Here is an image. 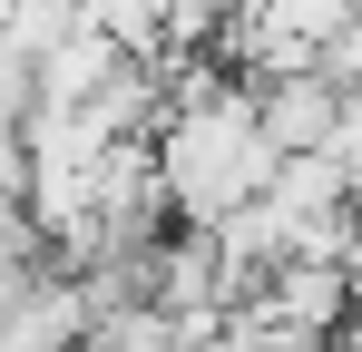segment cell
I'll list each match as a JSON object with an SVG mask.
<instances>
[{
  "mask_svg": "<svg viewBox=\"0 0 362 352\" xmlns=\"http://www.w3.org/2000/svg\"><path fill=\"white\" fill-rule=\"evenodd\" d=\"M274 147H264V127H255V88H216V98H196V108L167 117V137H157V176H167V216H186L196 235H216L235 206H255L264 186H274Z\"/></svg>",
  "mask_w": 362,
  "mask_h": 352,
  "instance_id": "6da1fadb",
  "label": "cell"
},
{
  "mask_svg": "<svg viewBox=\"0 0 362 352\" xmlns=\"http://www.w3.org/2000/svg\"><path fill=\"white\" fill-rule=\"evenodd\" d=\"M333 108H343V88H333L323 69L264 78V88H255V127H264L274 157H323V147H333Z\"/></svg>",
  "mask_w": 362,
  "mask_h": 352,
  "instance_id": "7a4b0ae2",
  "label": "cell"
},
{
  "mask_svg": "<svg viewBox=\"0 0 362 352\" xmlns=\"http://www.w3.org/2000/svg\"><path fill=\"white\" fill-rule=\"evenodd\" d=\"M127 69H137V59H127V49H108V40H98V30L78 20V30H69V40L40 59L30 78H40V108H98V98L118 88Z\"/></svg>",
  "mask_w": 362,
  "mask_h": 352,
  "instance_id": "3957f363",
  "label": "cell"
},
{
  "mask_svg": "<svg viewBox=\"0 0 362 352\" xmlns=\"http://www.w3.org/2000/svg\"><path fill=\"white\" fill-rule=\"evenodd\" d=\"M343 176H362V88H343V108H333V147H323Z\"/></svg>",
  "mask_w": 362,
  "mask_h": 352,
  "instance_id": "277c9868",
  "label": "cell"
},
{
  "mask_svg": "<svg viewBox=\"0 0 362 352\" xmlns=\"http://www.w3.org/2000/svg\"><path fill=\"white\" fill-rule=\"evenodd\" d=\"M323 78H333V88H362V10L343 20V40L323 49Z\"/></svg>",
  "mask_w": 362,
  "mask_h": 352,
  "instance_id": "5b68a950",
  "label": "cell"
},
{
  "mask_svg": "<svg viewBox=\"0 0 362 352\" xmlns=\"http://www.w3.org/2000/svg\"><path fill=\"white\" fill-rule=\"evenodd\" d=\"M313 352H353V343H343V333H333V343H313Z\"/></svg>",
  "mask_w": 362,
  "mask_h": 352,
  "instance_id": "8992f818",
  "label": "cell"
}]
</instances>
